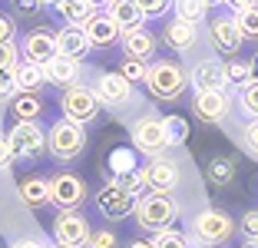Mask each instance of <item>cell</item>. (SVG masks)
Returning <instances> with one entry per match:
<instances>
[{
	"instance_id": "6da1fadb",
	"label": "cell",
	"mask_w": 258,
	"mask_h": 248,
	"mask_svg": "<svg viewBox=\"0 0 258 248\" xmlns=\"http://www.w3.org/2000/svg\"><path fill=\"white\" fill-rule=\"evenodd\" d=\"M136 225L146 232H162V228H172V222L179 218V202L172 196H162V192H149V196L136 199Z\"/></svg>"
},
{
	"instance_id": "7a4b0ae2",
	"label": "cell",
	"mask_w": 258,
	"mask_h": 248,
	"mask_svg": "<svg viewBox=\"0 0 258 248\" xmlns=\"http://www.w3.org/2000/svg\"><path fill=\"white\" fill-rule=\"evenodd\" d=\"M189 232L199 245L215 248V245H225V241L238 232V225H235V218L228 215V212H222V209H202V212L192 215Z\"/></svg>"
},
{
	"instance_id": "3957f363",
	"label": "cell",
	"mask_w": 258,
	"mask_h": 248,
	"mask_svg": "<svg viewBox=\"0 0 258 248\" xmlns=\"http://www.w3.org/2000/svg\"><path fill=\"white\" fill-rule=\"evenodd\" d=\"M146 86H149V93L156 99L172 103V99H179L185 93L189 73H185V67H179V63H172V60H156L149 67V73H146Z\"/></svg>"
},
{
	"instance_id": "277c9868",
	"label": "cell",
	"mask_w": 258,
	"mask_h": 248,
	"mask_svg": "<svg viewBox=\"0 0 258 248\" xmlns=\"http://www.w3.org/2000/svg\"><path fill=\"white\" fill-rule=\"evenodd\" d=\"M83 146H86V133H83V126L73 122V119H56L53 126H50V133H46V149H50L53 159H60V162L76 159L83 152Z\"/></svg>"
},
{
	"instance_id": "5b68a950",
	"label": "cell",
	"mask_w": 258,
	"mask_h": 248,
	"mask_svg": "<svg viewBox=\"0 0 258 248\" xmlns=\"http://www.w3.org/2000/svg\"><path fill=\"white\" fill-rule=\"evenodd\" d=\"M99 99H96V93L90 90V86H70V90H63V96H60V109H63V119H73V122H93L99 116Z\"/></svg>"
},
{
	"instance_id": "8992f818",
	"label": "cell",
	"mask_w": 258,
	"mask_h": 248,
	"mask_svg": "<svg viewBox=\"0 0 258 248\" xmlns=\"http://www.w3.org/2000/svg\"><path fill=\"white\" fill-rule=\"evenodd\" d=\"M136 209V196L129 192L119 182H106V185L96 192V212L106 222H119V218H129Z\"/></svg>"
},
{
	"instance_id": "52a82bcc",
	"label": "cell",
	"mask_w": 258,
	"mask_h": 248,
	"mask_svg": "<svg viewBox=\"0 0 258 248\" xmlns=\"http://www.w3.org/2000/svg\"><path fill=\"white\" fill-rule=\"evenodd\" d=\"M90 222H86V215H80V212H60V215L53 218V241L63 248H86L90 245Z\"/></svg>"
},
{
	"instance_id": "ba28073f",
	"label": "cell",
	"mask_w": 258,
	"mask_h": 248,
	"mask_svg": "<svg viewBox=\"0 0 258 248\" xmlns=\"http://www.w3.org/2000/svg\"><path fill=\"white\" fill-rule=\"evenodd\" d=\"M86 199V182L76 172H56L50 175V202L60 212H73L80 209Z\"/></svg>"
},
{
	"instance_id": "9c48e42d",
	"label": "cell",
	"mask_w": 258,
	"mask_h": 248,
	"mask_svg": "<svg viewBox=\"0 0 258 248\" xmlns=\"http://www.w3.org/2000/svg\"><path fill=\"white\" fill-rule=\"evenodd\" d=\"M129 136H133L136 152H143V156L156 159L162 149H169L166 126H162V119H156V116H143V119H136V122H133V129H129Z\"/></svg>"
},
{
	"instance_id": "30bf717a",
	"label": "cell",
	"mask_w": 258,
	"mask_h": 248,
	"mask_svg": "<svg viewBox=\"0 0 258 248\" xmlns=\"http://www.w3.org/2000/svg\"><path fill=\"white\" fill-rule=\"evenodd\" d=\"M7 143L14 149V156L20 159H33L46 149V133L37 126V122H17L14 129L7 133Z\"/></svg>"
},
{
	"instance_id": "8fae6325",
	"label": "cell",
	"mask_w": 258,
	"mask_h": 248,
	"mask_svg": "<svg viewBox=\"0 0 258 248\" xmlns=\"http://www.w3.org/2000/svg\"><path fill=\"white\" fill-rule=\"evenodd\" d=\"M192 113L202 122L215 126V122H225L228 113H232V96L225 90H209V93H196L192 99Z\"/></svg>"
},
{
	"instance_id": "7c38bea8",
	"label": "cell",
	"mask_w": 258,
	"mask_h": 248,
	"mask_svg": "<svg viewBox=\"0 0 258 248\" xmlns=\"http://www.w3.org/2000/svg\"><path fill=\"white\" fill-rule=\"evenodd\" d=\"M179 182H182V172H179V162H172V159L156 156L149 165H146V189H149V192L172 196Z\"/></svg>"
},
{
	"instance_id": "4fadbf2b",
	"label": "cell",
	"mask_w": 258,
	"mask_h": 248,
	"mask_svg": "<svg viewBox=\"0 0 258 248\" xmlns=\"http://www.w3.org/2000/svg\"><path fill=\"white\" fill-rule=\"evenodd\" d=\"M20 56L23 63H33V67H46V63L56 56V33L50 30H30L20 40Z\"/></svg>"
},
{
	"instance_id": "5bb4252c",
	"label": "cell",
	"mask_w": 258,
	"mask_h": 248,
	"mask_svg": "<svg viewBox=\"0 0 258 248\" xmlns=\"http://www.w3.org/2000/svg\"><path fill=\"white\" fill-rule=\"evenodd\" d=\"M209 40L219 53H238L242 50V33H238V23L235 17H225V14H215L209 20Z\"/></svg>"
},
{
	"instance_id": "9a60e30c",
	"label": "cell",
	"mask_w": 258,
	"mask_h": 248,
	"mask_svg": "<svg viewBox=\"0 0 258 248\" xmlns=\"http://www.w3.org/2000/svg\"><path fill=\"white\" fill-rule=\"evenodd\" d=\"M93 93H96L99 103H106V106H126L133 99V83L119 73H99Z\"/></svg>"
},
{
	"instance_id": "2e32d148",
	"label": "cell",
	"mask_w": 258,
	"mask_h": 248,
	"mask_svg": "<svg viewBox=\"0 0 258 248\" xmlns=\"http://www.w3.org/2000/svg\"><path fill=\"white\" fill-rule=\"evenodd\" d=\"M83 30H86V40H90V46L93 50H106V46H113L116 40H119V27H116V20L113 17L106 14V10H103V14H93L90 20L83 23Z\"/></svg>"
},
{
	"instance_id": "e0dca14e",
	"label": "cell",
	"mask_w": 258,
	"mask_h": 248,
	"mask_svg": "<svg viewBox=\"0 0 258 248\" xmlns=\"http://www.w3.org/2000/svg\"><path fill=\"white\" fill-rule=\"evenodd\" d=\"M189 83L196 93H209V90H225V63L219 60H199L189 73Z\"/></svg>"
},
{
	"instance_id": "ac0fdd59",
	"label": "cell",
	"mask_w": 258,
	"mask_h": 248,
	"mask_svg": "<svg viewBox=\"0 0 258 248\" xmlns=\"http://www.w3.org/2000/svg\"><path fill=\"white\" fill-rule=\"evenodd\" d=\"M80 73H83L80 60H73V56H60V53H56L53 60L43 67L46 83H53V86H63V90L76 86V83H80Z\"/></svg>"
},
{
	"instance_id": "d6986e66",
	"label": "cell",
	"mask_w": 258,
	"mask_h": 248,
	"mask_svg": "<svg viewBox=\"0 0 258 248\" xmlns=\"http://www.w3.org/2000/svg\"><path fill=\"white\" fill-rule=\"evenodd\" d=\"M122 40V53L126 56H133V60H152L156 56V33H149L146 27H136V30H126L119 33Z\"/></svg>"
},
{
	"instance_id": "ffe728a7",
	"label": "cell",
	"mask_w": 258,
	"mask_h": 248,
	"mask_svg": "<svg viewBox=\"0 0 258 248\" xmlns=\"http://www.w3.org/2000/svg\"><path fill=\"white\" fill-rule=\"evenodd\" d=\"M90 40H86V30L83 27H60L56 30V53L60 56H73V60H83L86 53H90Z\"/></svg>"
},
{
	"instance_id": "44dd1931",
	"label": "cell",
	"mask_w": 258,
	"mask_h": 248,
	"mask_svg": "<svg viewBox=\"0 0 258 248\" xmlns=\"http://www.w3.org/2000/svg\"><path fill=\"white\" fill-rule=\"evenodd\" d=\"M17 196L30 209H43V205H50V179H43V175H23L17 182Z\"/></svg>"
},
{
	"instance_id": "7402d4cb",
	"label": "cell",
	"mask_w": 258,
	"mask_h": 248,
	"mask_svg": "<svg viewBox=\"0 0 258 248\" xmlns=\"http://www.w3.org/2000/svg\"><path fill=\"white\" fill-rule=\"evenodd\" d=\"M162 40H166L172 50H179V53H189L192 46H196V40H199V27L196 23H185V20H169L166 27H162Z\"/></svg>"
},
{
	"instance_id": "603a6c76",
	"label": "cell",
	"mask_w": 258,
	"mask_h": 248,
	"mask_svg": "<svg viewBox=\"0 0 258 248\" xmlns=\"http://www.w3.org/2000/svg\"><path fill=\"white\" fill-rule=\"evenodd\" d=\"M106 14L116 20V27H119L122 33L143 27V20H146V14L136 7V0H109V4H106Z\"/></svg>"
},
{
	"instance_id": "cb8c5ba5",
	"label": "cell",
	"mask_w": 258,
	"mask_h": 248,
	"mask_svg": "<svg viewBox=\"0 0 258 248\" xmlns=\"http://www.w3.org/2000/svg\"><path fill=\"white\" fill-rule=\"evenodd\" d=\"M10 113L17 116V122H37L40 113H43V99H40V93L17 90L10 96Z\"/></svg>"
},
{
	"instance_id": "d4e9b609",
	"label": "cell",
	"mask_w": 258,
	"mask_h": 248,
	"mask_svg": "<svg viewBox=\"0 0 258 248\" xmlns=\"http://www.w3.org/2000/svg\"><path fill=\"white\" fill-rule=\"evenodd\" d=\"M53 7H56V14H60L70 27H83V23L96 14V7L86 4V0H56Z\"/></svg>"
},
{
	"instance_id": "484cf974",
	"label": "cell",
	"mask_w": 258,
	"mask_h": 248,
	"mask_svg": "<svg viewBox=\"0 0 258 248\" xmlns=\"http://www.w3.org/2000/svg\"><path fill=\"white\" fill-rule=\"evenodd\" d=\"M14 83H17V90H27V93H37L40 86L46 83L43 76V67H33V63H17L14 67Z\"/></svg>"
},
{
	"instance_id": "4316f807",
	"label": "cell",
	"mask_w": 258,
	"mask_h": 248,
	"mask_svg": "<svg viewBox=\"0 0 258 248\" xmlns=\"http://www.w3.org/2000/svg\"><path fill=\"white\" fill-rule=\"evenodd\" d=\"M136 152L133 149H113L109 152V175H113V182H122L129 172H136Z\"/></svg>"
},
{
	"instance_id": "83f0119b",
	"label": "cell",
	"mask_w": 258,
	"mask_h": 248,
	"mask_svg": "<svg viewBox=\"0 0 258 248\" xmlns=\"http://www.w3.org/2000/svg\"><path fill=\"white\" fill-rule=\"evenodd\" d=\"M172 10H175L179 20L196 23V27L209 17V4H205V0H172Z\"/></svg>"
},
{
	"instance_id": "f1b7e54d",
	"label": "cell",
	"mask_w": 258,
	"mask_h": 248,
	"mask_svg": "<svg viewBox=\"0 0 258 248\" xmlns=\"http://www.w3.org/2000/svg\"><path fill=\"white\" fill-rule=\"evenodd\" d=\"M205 175H209V182H212V185H228V182L235 179V162L219 156V159H212V162H209Z\"/></svg>"
},
{
	"instance_id": "f546056e",
	"label": "cell",
	"mask_w": 258,
	"mask_h": 248,
	"mask_svg": "<svg viewBox=\"0 0 258 248\" xmlns=\"http://www.w3.org/2000/svg\"><path fill=\"white\" fill-rule=\"evenodd\" d=\"M251 80H255V76H251V63H245V60L225 63V83H228V86H238V90H245Z\"/></svg>"
},
{
	"instance_id": "4dcf8cb0",
	"label": "cell",
	"mask_w": 258,
	"mask_h": 248,
	"mask_svg": "<svg viewBox=\"0 0 258 248\" xmlns=\"http://www.w3.org/2000/svg\"><path fill=\"white\" fill-rule=\"evenodd\" d=\"M235 23H238L242 40H258V4L238 10V14H235Z\"/></svg>"
},
{
	"instance_id": "1f68e13d",
	"label": "cell",
	"mask_w": 258,
	"mask_h": 248,
	"mask_svg": "<svg viewBox=\"0 0 258 248\" xmlns=\"http://www.w3.org/2000/svg\"><path fill=\"white\" fill-rule=\"evenodd\" d=\"M152 248H192V241L185 238L182 232H175V228H162V232L152 235Z\"/></svg>"
},
{
	"instance_id": "d6a6232c",
	"label": "cell",
	"mask_w": 258,
	"mask_h": 248,
	"mask_svg": "<svg viewBox=\"0 0 258 248\" xmlns=\"http://www.w3.org/2000/svg\"><path fill=\"white\" fill-rule=\"evenodd\" d=\"M238 106H242V113L251 119H258V80H251L245 90H238Z\"/></svg>"
},
{
	"instance_id": "836d02e7",
	"label": "cell",
	"mask_w": 258,
	"mask_h": 248,
	"mask_svg": "<svg viewBox=\"0 0 258 248\" xmlns=\"http://www.w3.org/2000/svg\"><path fill=\"white\" fill-rule=\"evenodd\" d=\"M162 126H166V143L169 146H182L185 139H189V126H185V119H179V116L162 119Z\"/></svg>"
},
{
	"instance_id": "e575fe53",
	"label": "cell",
	"mask_w": 258,
	"mask_h": 248,
	"mask_svg": "<svg viewBox=\"0 0 258 248\" xmlns=\"http://www.w3.org/2000/svg\"><path fill=\"white\" fill-rule=\"evenodd\" d=\"M146 73H149V67H146L143 60H133V56H126V60L119 63V76H126L129 83H146Z\"/></svg>"
},
{
	"instance_id": "d590c367",
	"label": "cell",
	"mask_w": 258,
	"mask_h": 248,
	"mask_svg": "<svg viewBox=\"0 0 258 248\" xmlns=\"http://www.w3.org/2000/svg\"><path fill=\"white\" fill-rule=\"evenodd\" d=\"M86 248H119V238H116V232H109V228H93Z\"/></svg>"
},
{
	"instance_id": "8d00e7d4",
	"label": "cell",
	"mask_w": 258,
	"mask_h": 248,
	"mask_svg": "<svg viewBox=\"0 0 258 248\" xmlns=\"http://www.w3.org/2000/svg\"><path fill=\"white\" fill-rule=\"evenodd\" d=\"M17 63H20V46H14V40L0 43V70H14Z\"/></svg>"
},
{
	"instance_id": "74e56055",
	"label": "cell",
	"mask_w": 258,
	"mask_h": 248,
	"mask_svg": "<svg viewBox=\"0 0 258 248\" xmlns=\"http://www.w3.org/2000/svg\"><path fill=\"white\" fill-rule=\"evenodd\" d=\"M136 7L143 10L146 17H162L169 7H172V0H136Z\"/></svg>"
},
{
	"instance_id": "f35d334b",
	"label": "cell",
	"mask_w": 258,
	"mask_h": 248,
	"mask_svg": "<svg viewBox=\"0 0 258 248\" xmlns=\"http://www.w3.org/2000/svg\"><path fill=\"white\" fill-rule=\"evenodd\" d=\"M17 37V20L10 14H0V43H10Z\"/></svg>"
},
{
	"instance_id": "ab89813d",
	"label": "cell",
	"mask_w": 258,
	"mask_h": 248,
	"mask_svg": "<svg viewBox=\"0 0 258 248\" xmlns=\"http://www.w3.org/2000/svg\"><path fill=\"white\" fill-rule=\"evenodd\" d=\"M242 232H245V238L258 241V209H255V212H245V215H242Z\"/></svg>"
},
{
	"instance_id": "60d3db41",
	"label": "cell",
	"mask_w": 258,
	"mask_h": 248,
	"mask_svg": "<svg viewBox=\"0 0 258 248\" xmlns=\"http://www.w3.org/2000/svg\"><path fill=\"white\" fill-rule=\"evenodd\" d=\"M17 93V83H14V70H0V99H10Z\"/></svg>"
},
{
	"instance_id": "b9f144b4",
	"label": "cell",
	"mask_w": 258,
	"mask_h": 248,
	"mask_svg": "<svg viewBox=\"0 0 258 248\" xmlns=\"http://www.w3.org/2000/svg\"><path fill=\"white\" fill-rule=\"evenodd\" d=\"M242 139H245V149L258 156V119H251L248 126H245V136H242Z\"/></svg>"
},
{
	"instance_id": "7bdbcfd3",
	"label": "cell",
	"mask_w": 258,
	"mask_h": 248,
	"mask_svg": "<svg viewBox=\"0 0 258 248\" xmlns=\"http://www.w3.org/2000/svg\"><path fill=\"white\" fill-rule=\"evenodd\" d=\"M14 149H10V143H7V136H0V169H10V162H14Z\"/></svg>"
},
{
	"instance_id": "ee69618b",
	"label": "cell",
	"mask_w": 258,
	"mask_h": 248,
	"mask_svg": "<svg viewBox=\"0 0 258 248\" xmlns=\"http://www.w3.org/2000/svg\"><path fill=\"white\" fill-rule=\"evenodd\" d=\"M40 7H43V4H40V0H14V10H17V14H23V17L37 14Z\"/></svg>"
},
{
	"instance_id": "f6af8a7d",
	"label": "cell",
	"mask_w": 258,
	"mask_h": 248,
	"mask_svg": "<svg viewBox=\"0 0 258 248\" xmlns=\"http://www.w3.org/2000/svg\"><path fill=\"white\" fill-rule=\"evenodd\" d=\"M10 248H46L43 241H37V238H20V241H14Z\"/></svg>"
},
{
	"instance_id": "bcb514c9",
	"label": "cell",
	"mask_w": 258,
	"mask_h": 248,
	"mask_svg": "<svg viewBox=\"0 0 258 248\" xmlns=\"http://www.w3.org/2000/svg\"><path fill=\"white\" fill-rule=\"evenodd\" d=\"M225 4H228V7H232V10H235V14H238V10L251 7V4H258V0H225Z\"/></svg>"
},
{
	"instance_id": "7dc6e473",
	"label": "cell",
	"mask_w": 258,
	"mask_h": 248,
	"mask_svg": "<svg viewBox=\"0 0 258 248\" xmlns=\"http://www.w3.org/2000/svg\"><path fill=\"white\" fill-rule=\"evenodd\" d=\"M126 248H152V241H146V238H133Z\"/></svg>"
},
{
	"instance_id": "c3c4849f",
	"label": "cell",
	"mask_w": 258,
	"mask_h": 248,
	"mask_svg": "<svg viewBox=\"0 0 258 248\" xmlns=\"http://www.w3.org/2000/svg\"><path fill=\"white\" fill-rule=\"evenodd\" d=\"M248 63H251V76H255V80H258V53H255V56H251Z\"/></svg>"
},
{
	"instance_id": "681fc988",
	"label": "cell",
	"mask_w": 258,
	"mask_h": 248,
	"mask_svg": "<svg viewBox=\"0 0 258 248\" xmlns=\"http://www.w3.org/2000/svg\"><path fill=\"white\" fill-rule=\"evenodd\" d=\"M238 248H258V241H251V238H245V241H242V245H238Z\"/></svg>"
},
{
	"instance_id": "f907efd6",
	"label": "cell",
	"mask_w": 258,
	"mask_h": 248,
	"mask_svg": "<svg viewBox=\"0 0 258 248\" xmlns=\"http://www.w3.org/2000/svg\"><path fill=\"white\" fill-rule=\"evenodd\" d=\"M86 4H93V7H106L109 0H86Z\"/></svg>"
},
{
	"instance_id": "816d5d0a",
	"label": "cell",
	"mask_w": 258,
	"mask_h": 248,
	"mask_svg": "<svg viewBox=\"0 0 258 248\" xmlns=\"http://www.w3.org/2000/svg\"><path fill=\"white\" fill-rule=\"evenodd\" d=\"M205 4H209V7H215V4H225V0H205Z\"/></svg>"
},
{
	"instance_id": "f5cc1de1",
	"label": "cell",
	"mask_w": 258,
	"mask_h": 248,
	"mask_svg": "<svg viewBox=\"0 0 258 248\" xmlns=\"http://www.w3.org/2000/svg\"><path fill=\"white\" fill-rule=\"evenodd\" d=\"M40 4H43V7H46V4H56V0H40Z\"/></svg>"
},
{
	"instance_id": "db71d44e",
	"label": "cell",
	"mask_w": 258,
	"mask_h": 248,
	"mask_svg": "<svg viewBox=\"0 0 258 248\" xmlns=\"http://www.w3.org/2000/svg\"><path fill=\"white\" fill-rule=\"evenodd\" d=\"M53 248H63V245H53Z\"/></svg>"
}]
</instances>
